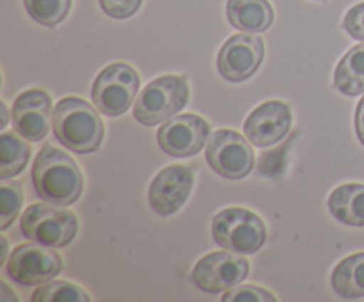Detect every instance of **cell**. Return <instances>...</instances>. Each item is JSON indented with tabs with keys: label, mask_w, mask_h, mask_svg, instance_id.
Masks as SVG:
<instances>
[{
	"label": "cell",
	"mask_w": 364,
	"mask_h": 302,
	"mask_svg": "<svg viewBox=\"0 0 364 302\" xmlns=\"http://www.w3.org/2000/svg\"><path fill=\"white\" fill-rule=\"evenodd\" d=\"M32 185L43 201L70 206L82 195L84 178L77 162L68 153L45 144L32 166Z\"/></svg>",
	"instance_id": "cell-1"
},
{
	"label": "cell",
	"mask_w": 364,
	"mask_h": 302,
	"mask_svg": "<svg viewBox=\"0 0 364 302\" xmlns=\"http://www.w3.org/2000/svg\"><path fill=\"white\" fill-rule=\"evenodd\" d=\"M52 126L57 141L75 153H95L103 142V121L96 109L80 98H63L52 114Z\"/></svg>",
	"instance_id": "cell-2"
},
{
	"label": "cell",
	"mask_w": 364,
	"mask_h": 302,
	"mask_svg": "<svg viewBox=\"0 0 364 302\" xmlns=\"http://www.w3.org/2000/svg\"><path fill=\"white\" fill-rule=\"evenodd\" d=\"M20 230L25 238L46 247H66L75 240L78 219L71 210L57 208L45 203L31 205L20 219Z\"/></svg>",
	"instance_id": "cell-3"
},
{
	"label": "cell",
	"mask_w": 364,
	"mask_h": 302,
	"mask_svg": "<svg viewBox=\"0 0 364 302\" xmlns=\"http://www.w3.org/2000/svg\"><path fill=\"white\" fill-rule=\"evenodd\" d=\"M188 102V84L183 77L166 75L149 82L134 105V117L144 126H156L159 123L176 116Z\"/></svg>",
	"instance_id": "cell-4"
},
{
	"label": "cell",
	"mask_w": 364,
	"mask_h": 302,
	"mask_svg": "<svg viewBox=\"0 0 364 302\" xmlns=\"http://www.w3.org/2000/svg\"><path fill=\"white\" fill-rule=\"evenodd\" d=\"M213 240L228 251L255 254L267 242L265 222L245 208H226L212 220Z\"/></svg>",
	"instance_id": "cell-5"
},
{
	"label": "cell",
	"mask_w": 364,
	"mask_h": 302,
	"mask_svg": "<svg viewBox=\"0 0 364 302\" xmlns=\"http://www.w3.org/2000/svg\"><path fill=\"white\" fill-rule=\"evenodd\" d=\"M139 84L141 80L134 68L124 63L109 64L95 78L91 91L92 103L105 116H121L130 109Z\"/></svg>",
	"instance_id": "cell-6"
},
{
	"label": "cell",
	"mask_w": 364,
	"mask_h": 302,
	"mask_svg": "<svg viewBox=\"0 0 364 302\" xmlns=\"http://www.w3.org/2000/svg\"><path fill=\"white\" fill-rule=\"evenodd\" d=\"M41 244H21L7 258L6 270L21 286H39L55 279L63 270V258Z\"/></svg>",
	"instance_id": "cell-7"
},
{
	"label": "cell",
	"mask_w": 364,
	"mask_h": 302,
	"mask_svg": "<svg viewBox=\"0 0 364 302\" xmlns=\"http://www.w3.org/2000/svg\"><path fill=\"white\" fill-rule=\"evenodd\" d=\"M210 167L226 180H242L255 167V153L249 142L235 130H217L206 146Z\"/></svg>",
	"instance_id": "cell-8"
},
{
	"label": "cell",
	"mask_w": 364,
	"mask_h": 302,
	"mask_svg": "<svg viewBox=\"0 0 364 302\" xmlns=\"http://www.w3.org/2000/svg\"><path fill=\"white\" fill-rule=\"evenodd\" d=\"M249 274V261L238 252H212L196 263L191 279L206 293H219L238 286Z\"/></svg>",
	"instance_id": "cell-9"
},
{
	"label": "cell",
	"mask_w": 364,
	"mask_h": 302,
	"mask_svg": "<svg viewBox=\"0 0 364 302\" xmlns=\"http://www.w3.org/2000/svg\"><path fill=\"white\" fill-rule=\"evenodd\" d=\"M210 139V124L196 114L171 117L159 128L156 141L164 153L176 158L192 156L205 148Z\"/></svg>",
	"instance_id": "cell-10"
},
{
	"label": "cell",
	"mask_w": 364,
	"mask_h": 302,
	"mask_svg": "<svg viewBox=\"0 0 364 302\" xmlns=\"http://www.w3.org/2000/svg\"><path fill=\"white\" fill-rule=\"evenodd\" d=\"M265 46L258 36L235 34L228 39L217 57L219 73L230 82H244L262 66Z\"/></svg>",
	"instance_id": "cell-11"
},
{
	"label": "cell",
	"mask_w": 364,
	"mask_h": 302,
	"mask_svg": "<svg viewBox=\"0 0 364 302\" xmlns=\"http://www.w3.org/2000/svg\"><path fill=\"white\" fill-rule=\"evenodd\" d=\"M13 126L31 142H39L48 135L52 123V98L41 89H28L18 95L13 105Z\"/></svg>",
	"instance_id": "cell-12"
},
{
	"label": "cell",
	"mask_w": 364,
	"mask_h": 302,
	"mask_svg": "<svg viewBox=\"0 0 364 302\" xmlns=\"http://www.w3.org/2000/svg\"><path fill=\"white\" fill-rule=\"evenodd\" d=\"M192 187H194V173L191 167H166L153 178L149 185V205L159 215H173L185 205Z\"/></svg>",
	"instance_id": "cell-13"
},
{
	"label": "cell",
	"mask_w": 364,
	"mask_h": 302,
	"mask_svg": "<svg viewBox=\"0 0 364 302\" xmlns=\"http://www.w3.org/2000/svg\"><path fill=\"white\" fill-rule=\"evenodd\" d=\"M291 126V110L287 103L267 102L252 110L245 119L244 131L256 148H270L288 135Z\"/></svg>",
	"instance_id": "cell-14"
},
{
	"label": "cell",
	"mask_w": 364,
	"mask_h": 302,
	"mask_svg": "<svg viewBox=\"0 0 364 302\" xmlns=\"http://www.w3.org/2000/svg\"><path fill=\"white\" fill-rule=\"evenodd\" d=\"M226 14L237 31L247 34L269 31L274 21V9L269 0H228Z\"/></svg>",
	"instance_id": "cell-15"
},
{
	"label": "cell",
	"mask_w": 364,
	"mask_h": 302,
	"mask_svg": "<svg viewBox=\"0 0 364 302\" xmlns=\"http://www.w3.org/2000/svg\"><path fill=\"white\" fill-rule=\"evenodd\" d=\"M329 212L347 226L364 227V185L347 183L338 187L331 194Z\"/></svg>",
	"instance_id": "cell-16"
},
{
	"label": "cell",
	"mask_w": 364,
	"mask_h": 302,
	"mask_svg": "<svg viewBox=\"0 0 364 302\" xmlns=\"http://www.w3.org/2000/svg\"><path fill=\"white\" fill-rule=\"evenodd\" d=\"M334 291L343 298L364 297V252L341 259L331 276Z\"/></svg>",
	"instance_id": "cell-17"
},
{
	"label": "cell",
	"mask_w": 364,
	"mask_h": 302,
	"mask_svg": "<svg viewBox=\"0 0 364 302\" xmlns=\"http://www.w3.org/2000/svg\"><path fill=\"white\" fill-rule=\"evenodd\" d=\"M334 87L347 96L364 92V45H358L345 53L334 71Z\"/></svg>",
	"instance_id": "cell-18"
},
{
	"label": "cell",
	"mask_w": 364,
	"mask_h": 302,
	"mask_svg": "<svg viewBox=\"0 0 364 302\" xmlns=\"http://www.w3.org/2000/svg\"><path fill=\"white\" fill-rule=\"evenodd\" d=\"M28 158L31 146L27 144V139L11 131L0 135V180H9L20 174L28 163Z\"/></svg>",
	"instance_id": "cell-19"
},
{
	"label": "cell",
	"mask_w": 364,
	"mask_h": 302,
	"mask_svg": "<svg viewBox=\"0 0 364 302\" xmlns=\"http://www.w3.org/2000/svg\"><path fill=\"white\" fill-rule=\"evenodd\" d=\"M28 16L43 27L53 28L68 16L71 0H23Z\"/></svg>",
	"instance_id": "cell-20"
},
{
	"label": "cell",
	"mask_w": 364,
	"mask_h": 302,
	"mask_svg": "<svg viewBox=\"0 0 364 302\" xmlns=\"http://www.w3.org/2000/svg\"><path fill=\"white\" fill-rule=\"evenodd\" d=\"M32 302H89L91 297L77 284L66 281H48L39 284L31 297Z\"/></svg>",
	"instance_id": "cell-21"
},
{
	"label": "cell",
	"mask_w": 364,
	"mask_h": 302,
	"mask_svg": "<svg viewBox=\"0 0 364 302\" xmlns=\"http://www.w3.org/2000/svg\"><path fill=\"white\" fill-rule=\"evenodd\" d=\"M21 203H23V192H21L20 185L9 180H2V185H0V208H2L0 210L2 213L0 230H7L14 222L21 208Z\"/></svg>",
	"instance_id": "cell-22"
},
{
	"label": "cell",
	"mask_w": 364,
	"mask_h": 302,
	"mask_svg": "<svg viewBox=\"0 0 364 302\" xmlns=\"http://www.w3.org/2000/svg\"><path fill=\"white\" fill-rule=\"evenodd\" d=\"M224 302H276L270 291L263 290L259 286H251V284H244V286L231 288L226 290L223 295Z\"/></svg>",
	"instance_id": "cell-23"
},
{
	"label": "cell",
	"mask_w": 364,
	"mask_h": 302,
	"mask_svg": "<svg viewBox=\"0 0 364 302\" xmlns=\"http://www.w3.org/2000/svg\"><path fill=\"white\" fill-rule=\"evenodd\" d=\"M100 6L110 18L124 20L137 13L139 7L142 6V0H100Z\"/></svg>",
	"instance_id": "cell-24"
},
{
	"label": "cell",
	"mask_w": 364,
	"mask_h": 302,
	"mask_svg": "<svg viewBox=\"0 0 364 302\" xmlns=\"http://www.w3.org/2000/svg\"><path fill=\"white\" fill-rule=\"evenodd\" d=\"M343 28L350 38L364 41V2L358 4L345 14Z\"/></svg>",
	"instance_id": "cell-25"
},
{
	"label": "cell",
	"mask_w": 364,
	"mask_h": 302,
	"mask_svg": "<svg viewBox=\"0 0 364 302\" xmlns=\"http://www.w3.org/2000/svg\"><path fill=\"white\" fill-rule=\"evenodd\" d=\"M355 131H358V137L364 146V96L359 102L358 110H355Z\"/></svg>",
	"instance_id": "cell-26"
},
{
	"label": "cell",
	"mask_w": 364,
	"mask_h": 302,
	"mask_svg": "<svg viewBox=\"0 0 364 302\" xmlns=\"http://www.w3.org/2000/svg\"><path fill=\"white\" fill-rule=\"evenodd\" d=\"M6 251H7V242H6V238L2 237V252H0V265L6 261Z\"/></svg>",
	"instance_id": "cell-27"
},
{
	"label": "cell",
	"mask_w": 364,
	"mask_h": 302,
	"mask_svg": "<svg viewBox=\"0 0 364 302\" xmlns=\"http://www.w3.org/2000/svg\"><path fill=\"white\" fill-rule=\"evenodd\" d=\"M2 114H4V117H2V123H0V126H6L7 124V107H6V103H2Z\"/></svg>",
	"instance_id": "cell-28"
}]
</instances>
